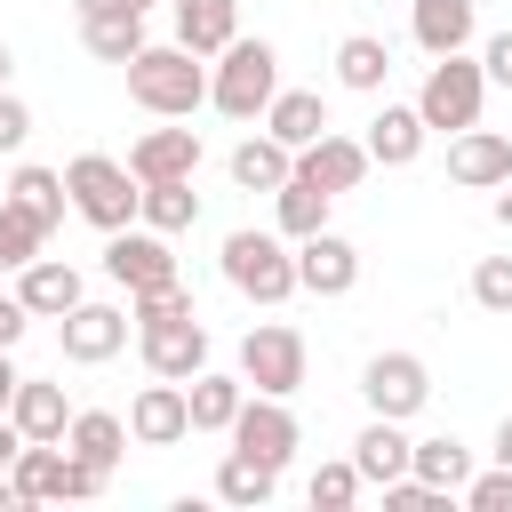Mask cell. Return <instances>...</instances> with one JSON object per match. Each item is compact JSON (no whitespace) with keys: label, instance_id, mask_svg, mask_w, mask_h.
I'll return each instance as SVG.
<instances>
[{"label":"cell","instance_id":"25","mask_svg":"<svg viewBox=\"0 0 512 512\" xmlns=\"http://www.w3.org/2000/svg\"><path fill=\"white\" fill-rule=\"evenodd\" d=\"M384 80H392V48H384L376 32H344V40H336V88L384 96Z\"/></svg>","mask_w":512,"mask_h":512},{"label":"cell","instance_id":"40","mask_svg":"<svg viewBox=\"0 0 512 512\" xmlns=\"http://www.w3.org/2000/svg\"><path fill=\"white\" fill-rule=\"evenodd\" d=\"M24 144H32V104L0 88V152H24Z\"/></svg>","mask_w":512,"mask_h":512},{"label":"cell","instance_id":"39","mask_svg":"<svg viewBox=\"0 0 512 512\" xmlns=\"http://www.w3.org/2000/svg\"><path fill=\"white\" fill-rule=\"evenodd\" d=\"M464 504H472V512H512V464L472 472V480H464Z\"/></svg>","mask_w":512,"mask_h":512},{"label":"cell","instance_id":"45","mask_svg":"<svg viewBox=\"0 0 512 512\" xmlns=\"http://www.w3.org/2000/svg\"><path fill=\"white\" fill-rule=\"evenodd\" d=\"M16 384H24V368H16L8 352H0V416H8V400H16Z\"/></svg>","mask_w":512,"mask_h":512},{"label":"cell","instance_id":"12","mask_svg":"<svg viewBox=\"0 0 512 512\" xmlns=\"http://www.w3.org/2000/svg\"><path fill=\"white\" fill-rule=\"evenodd\" d=\"M128 432H136V448H176V440H192V392H184L176 376H152V384L128 400Z\"/></svg>","mask_w":512,"mask_h":512},{"label":"cell","instance_id":"21","mask_svg":"<svg viewBox=\"0 0 512 512\" xmlns=\"http://www.w3.org/2000/svg\"><path fill=\"white\" fill-rule=\"evenodd\" d=\"M176 8V40L192 56H224L240 40V0H168Z\"/></svg>","mask_w":512,"mask_h":512},{"label":"cell","instance_id":"27","mask_svg":"<svg viewBox=\"0 0 512 512\" xmlns=\"http://www.w3.org/2000/svg\"><path fill=\"white\" fill-rule=\"evenodd\" d=\"M328 184H312V176H288L280 192H272V232H288V240H312V232H328Z\"/></svg>","mask_w":512,"mask_h":512},{"label":"cell","instance_id":"7","mask_svg":"<svg viewBox=\"0 0 512 512\" xmlns=\"http://www.w3.org/2000/svg\"><path fill=\"white\" fill-rule=\"evenodd\" d=\"M224 440H232L240 456H256V464H272V472H288V456L304 448V424H296V408H288V400H272V392H248Z\"/></svg>","mask_w":512,"mask_h":512},{"label":"cell","instance_id":"16","mask_svg":"<svg viewBox=\"0 0 512 512\" xmlns=\"http://www.w3.org/2000/svg\"><path fill=\"white\" fill-rule=\"evenodd\" d=\"M368 144L360 136H344V128H328V136H312L304 152H296V176H312V184H328V192H360L368 184Z\"/></svg>","mask_w":512,"mask_h":512},{"label":"cell","instance_id":"6","mask_svg":"<svg viewBox=\"0 0 512 512\" xmlns=\"http://www.w3.org/2000/svg\"><path fill=\"white\" fill-rule=\"evenodd\" d=\"M304 368H312V352H304V336H296L288 320H256V328L240 336V376H248V392L296 400V392H304Z\"/></svg>","mask_w":512,"mask_h":512},{"label":"cell","instance_id":"3","mask_svg":"<svg viewBox=\"0 0 512 512\" xmlns=\"http://www.w3.org/2000/svg\"><path fill=\"white\" fill-rule=\"evenodd\" d=\"M272 96H280V48L240 32V40L208 64V104H216L224 120H264Z\"/></svg>","mask_w":512,"mask_h":512},{"label":"cell","instance_id":"36","mask_svg":"<svg viewBox=\"0 0 512 512\" xmlns=\"http://www.w3.org/2000/svg\"><path fill=\"white\" fill-rule=\"evenodd\" d=\"M184 312H200L184 280H160V288H136V296H128V320H136V328H152V320H184Z\"/></svg>","mask_w":512,"mask_h":512},{"label":"cell","instance_id":"33","mask_svg":"<svg viewBox=\"0 0 512 512\" xmlns=\"http://www.w3.org/2000/svg\"><path fill=\"white\" fill-rule=\"evenodd\" d=\"M80 40H88V56H104V64H128L136 48H152V40H144V16H80Z\"/></svg>","mask_w":512,"mask_h":512},{"label":"cell","instance_id":"11","mask_svg":"<svg viewBox=\"0 0 512 512\" xmlns=\"http://www.w3.org/2000/svg\"><path fill=\"white\" fill-rule=\"evenodd\" d=\"M136 352H144L152 376L192 384V376L208 368V320H200V312H184V320H152V328H136Z\"/></svg>","mask_w":512,"mask_h":512},{"label":"cell","instance_id":"26","mask_svg":"<svg viewBox=\"0 0 512 512\" xmlns=\"http://www.w3.org/2000/svg\"><path fill=\"white\" fill-rule=\"evenodd\" d=\"M288 176H296V152L280 136H240L232 144V184L240 192H280Z\"/></svg>","mask_w":512,"mask_h":512},{"label":"cell","instance_id":"5","mask_svg":"<svg viewBox=\"0 0 512 512\" xmlns=\"http://www.w3.org/2000/svg\"><path fill=\"white\" fill-rule=\"evenodd\" d=\"M480 104H488V64H480L472 48H456V56H432V64H424V88H416L424 128H440V136L480 128Z\"/></svg>","mask_w":512,"mask_h":512},{"label":"cell","instance_id":"9","mask_svg":"<svg viewBox=\"0 0 512 512\" xmlns=\"http://www.w3.org/2000/svg\"><path fill=\"white\" fill-rule=\"evenodd\" d=\"M128 336H136V320H128L120 304H88V296L56 320V344H64L72 368H104L112 352H128Z\"/></svg>","mask_w":512,"mask_h":512},{"label":"cell","instance_id":"46","mask_svg":"<svg viewBox=\"0 0 512 512\" xmlns=\"http://www.w3.org/2000/svg\"><path fill=\"white\" fill-rule=\"evenodd\" d=\"M496 464H512V408H504V424H496V448H488Z\"/></svg>","mask_w":512,"mask_h":512},{"label":"cell","instance_id":"10","mask_svg":"<svg viewBox=\"0 0 512 512\" xmlns=\"http://www.w3.org/2000/svg\"><path fill=\"white\" fill-rule=\"evenodd\" d=\"M104 272L136 296V288L176 280V248H168V232H152V224H120V232H104Z\"/></svg>","mask_w":512,"mask_h":512},{"label":"cell","instance_id":"14","mask_svg":"<svg viewBox=\"0 0 512 512\" xmlns=\"http://www.w3.org/2000/svg\"><path fill=\"white\" fill-rule=\"evenodd\" d=\"M296 288H304V296H352V288H360V248H352L344 232L296 240Z\"/></svg>","mask_w":512,"mask_h":512},{"label":"cell","instance_id":"35","mask_svg":"<svg viewBox=\"0 0 512 512\" xmlns=\"http://www.w3.org/2000/svg\"><path fill=\"white\" fill-rule=\"evenodd\" d=\"M40 248H48V232H40V224H32L16 200H0V272H24Z\"/></svg>","mask_w":512,"mask_h":512},{"label":"cell","instance_id":"43","mask_svg":"<svg viewBox=\"0 0 512 512\" xmlns=\"http://www.w3.org/2000/svg\"><path fill=\"white\" fill-rule=\"evenodd\" d=\"M72 16H152V0H72Z\"/></svg>","mask_w":512,"mask_h":512},{"label":"cell","instance_id":"22","mask_svg":"<svg viewBox=\"0 0 512 512\" xmlns=\"http://www.w3.org/2000/svg\"><path fill=\"white\" fill-rule=\"evenodd\" d=\"M264 136H280L288 152H304L312 136H328V96L320 88H280L264 104Z\"/></svg>","mask_w":512,"mask_h":512},{"label":"cell","instance_id":"15","mask_svg":"<svg viewBox=\"0 0 512 512\" xmlns=\"http://www.w3.org/2000/svg\"><path fill=\"white\" fill-rule=\"evenodd\" d=\"M128 168H136V184H168V176H200V128H176V120H160V128H144V136L128 144Z\"/></svg>","mask_w":512,"mask_h":512},{"label":"cell","instance_id":"20","mask_svg":"<svg viewBox=\"0 0 512 512\" xmlns=\"http://www.w3.org/2000/svg\"><path fill=\"white\" fill-rule=\"evenodd\" d=\"M408 448H416V440H408V424H400V416H368V424H360V440H352V464H360V480H368V488H384V480H400V472H408Z\"/></svg>","mask_w":512,"mask_h":512},{"label":"cell","instance_id":"42","mask_svg":"<svg viewBox=\"0 0 512 512\" xmlns=\"http://www.w3.org/2000/svg\"><path fill=\"white\" fill-rule=\"evenodd\" d=\"M480 64H488V88H512V24H504V32H488Z\"/></svg>","mask_w":512,"mask_h":512},{"label":"cell","instance_id":"17","mask_svg":"<svg viewBox=\"0 0 512 512\" xmlns=\"http://www.w3.org/2000/svg\"><path fill=\"white\" fill-rule=\"evenodd\" d=\"M424 136H432V128H424V112H416V104H392V96H384L360 144H368V160H376V168H416V160H424Z\"/></svg>","mask_w":512,"mask_h":512},{"label":"cell","instance_id":"41","mask_svg":"<svg viewBox=\"0 0 512 512\" xmlns=\"http://www.w3.org/2000/svg\"><path fill=\"white\" fill-rule=\"evenodd\" d=\"M24 328H32V304H24L16 288H0V352H16V344H24Z\"/></svg>","mask_w":512,"mask_h":512},{"label":"cell","instance_id":"44","mask_svg":"<svg viewBox=\"0 0 512 512\" xmlns=\"http://www.w3.org/2000/svg\"><path fill=\"white\" fill-rule=\"evenodd\" d=\"M16 448H24V432H16V416H0V480H8V464H16Z\"/></svg>","mask_w":512,"mask_h":512},{"label":"cell","instance_id":"8","mask_svg":"<svg viewBox=\"0 0 512 512\" xmlns=\"http://www.w3.org/2000/svg\"><path fill=\"white\" fill-rule=\"evenodd\" d=\"M360 400H368V416H424V400H432V368L416 360V352H376L368 368H360Z\"/></svg>","mask_w":512,"mask_h":512},{"label":"cell","instance_id":"48","mask_svg":"<svg viewBox=\"0 0 512 512\" xmlns=\"http://www.w3.org/2000/svg\"><path fill=\"white\" fill-rule=\"evenodd\" d=\"M8 72H16V56H8V40H0V88H8Z\"/></svg>","mask_w":512,"mask_h":512},{"label":"cell","instance_id":"34","mask_svg":"<svg viewBox=\"0 0 512 512\" xmlns=\"http://www.w3.org/2000/svg\"><path fill=\"white\" fill-rule=\"evenodd\" d=\"M360 488H368V480H360V464H352V456H336V464H320V472L304 480L312 512H344V504H360Z\"/></svg>","mask_w":512,"mask_h":512},{"label":"cell","instance_id":"37","mask_svg":"<svg viewBox=\"0 0 512 512\" xmlns=\"http://www.w3.org/2000/svg\"><path fill=\"white\" fill-rule=\"evenodd\" d=\"M472 304L496 312V320H512V256H480L472 264Z\"/></svg>","mask_w":512,"mask_h":512},{"label":"cell","instance_id":"18","mask_svg":"<svg viewBox=\"0 0 512 512\" xmlns=\"http://www.w3.org/2000/svg\"><path fill=\"white\" fill-rule=\"evenodd\" d=\"M408 32L424 56H456L480 32V0H408Z\"/></svg>","mask_w":512,"mask_h":512},{"label":"cell","instance_id":"13","mask_svg":"<svg viewBox=\"0 0 512 512\" xmlns=\"http://www.w3.org/2000/svg\"><path fill=\"white\" fill-rule=\"evenodd\" d=\"M448 184H464V192L512 184V136L504 128H456L448 136Z\"/></svg>","mask_w":512,"mask_h":512},{"label":"cell","instance_id":"29","mask_svg":"<svg viewBox=\"0 0 512 512\" xmlns=\"http://www.w3.org/2000/svg\"><path fill=\"white\" fill-rule=\"evenodd\" d=\"M128 440H136V432H128V416H112V408H72V432H64V448H72V456H88V464H104V472H112V464L128 456Z\"/></svg>","mask_w":512,"mask_h":512},{"label":"cell","instance_id":"32","mask_svg":"<svg viewBox=\"0 0 512 512\" xmlns=\"http://www.w3.org/2000/svg\"><path fill=\"white\" fill-rule=\"evenodd\" d=\"M216 496H224V504H240V512H256V504H272V496H280V472H272V464H256V456H240V448H224V464H216Z\"/></svg>","mask_w":512,"mask_h":512},{"label":"cell","instance_id":"4","mask_svg":"<svg viewBox=\"0 0 512 512\" xmlns=\"http://www.w3.org/2000/svg\"><path fill=\"white\" fill-rule=\"evenodd\" d=\"M64 192H72V216H80V224H96V232L136 224V208H144L136 168H128V160H112V152H80V160H64Z\"/></svg>","mask_w":512,"mask_h":512},{"label":"cell","instance_id":"38","mask_svg":"<svg viewBox=\"0 0 512 512\" xmlns=\"http://www.w3.org/2000/svg\"><path fill=\"white\" fill-rule=\"evenodd\" d=\"M384 504H392V512H448V496H440L432 480H416V472L384 480Z\"/></svg>","mask_w":512,"mask_h":512},{"label":"cell","instance_id":"31","mask_svg":"<svg viewBox=\"0 0 512 512\" xmlns=\"http://www.w3.org/2000/svg\"><path fill=\"white\" fill-rule=\"evenodd\" d=\"M136 224H152V232H192L200 224V192H192V176H168V184H144V208H136Z\"/></svg>","mask_w":512,"mask_h":512},{"label":"cell","instance_id":"19","mask_svg":"<svg viewBox=\"0 0 512 512\" xmlns=\"http://www.w3.org/2000/svg\"><path fill=\"white\" fill-rule=\"evenodd\" d=\"M16 296L32 304V320H64L88 288H80V264H64V256H32V264L16 272Z\"/></svg>","mask_w":512,"mask_h":512},{"label":"cell","instance_id":"30","mask_svg":"<svg viewBox=\"0 0 512 512\" xmlns=\"http://www.w3.org/2000/svg\"><path fill=\"white\" fill-rule=\"evenodd\" d=\"M408 472H416V480H432L440 496H464V480H472V448H464L456 432H432V440H416V448H408Z\"/></svg>","mask_w":512,"mask_h":512},{"label":"cell","instance_id":"47","mask_svg":"<svg viewBox=\"0 0 512 512\" xmlns=\"http://www.w3.org/2000/svg\"><path fill=\"white\" fill-rule=\"evenodd\" d=\"M496 224L512 232V184H496Z\"/></svg>","mask_w":512,"mask_h":512},{"label":"cell","instance_id":"2","mask_svg":"<svg viewBox=\"0 0 512 512\" xmlns=\"http://www.w3.org/2000/svg\"><path fill=\"white\" fill-rule=\"evenodd\" d=\"M216 272H224V288L248 296V304H288V296H296V240L240 224V232H224Z\"/></svg>","mask_w":512,"mask_h":512},{"label":"cell","instance_id":"23","mask_svg":"<svg viewBox=\"0 0 512 512\" xmlns=\"http://www.w3.org/2000/svg\"><path fill=\"white\" fill-rule=\"evenodd\" d=\"M8 416H16L24 440H64V432H72V400H64V384H48V376H24L16 400H8Z\"/></svg>","mask_w":512,"mask_h":512},{"label":"cell","instance_id":"24","mask_svg":"<svg viewBox=\"0 0 512 512\" xmlns=\"http://www.w3.org/2000/svg\"><path fill=\"white\" fill-rule=\"evenodd\" d=\"M0 200H16V208L40 224V232H56V224H64V208H72V192H64V168H40V160H24V168L8 176V192H0Z\"/></svg>","mask_w":512,"mask_h":512},{"label":"cell","instance_id":"1","mask_svg":"<svg viewBox=\"0 0 512 512\" xmlns=\"http://www.w3.org/2000/svg\"><path fill=\"white\" fill-rule=\"evenodd\" d=\"M120 72H128V96H136L152 120H192V112L208 104V56H192L184 40H168V48H136Z\"/></svg>","mask_w":512,"mask_h":512},{"label":"cell","instance_id":"28","mask_svg":"<svg viewBox=\"0 0 512 512\" xmlns=\"http://www.w3.org/2000/svg\"><path fill=\"white\" fill-rule=\"evenodd\" d=\"M184 392H192V432H232V416H240V400H248V376H240V368H232V376H224V368H200Z\"/></svg>","mask_w":512,"mask_h":512}]
</instances>
